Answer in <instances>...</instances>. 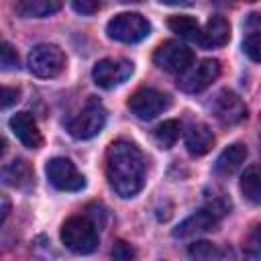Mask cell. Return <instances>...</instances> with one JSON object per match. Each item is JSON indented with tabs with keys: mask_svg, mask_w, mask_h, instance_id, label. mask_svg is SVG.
<instances>
[{
	"mask_svg": "<svg viewBox=\"0 0 261 261\" xmlns=\"http://www.w3.org/2000/svg\"><path fill=\"white\" fill-rule=\"evenodd\" d=\"M106 179L120 198L137 196L145 186V159L130 141H114L106 149Z\"/></svg>",
	"mask_w": 261,
	"mask_h": 261,
	"instance_id": "6da1fadb",
	"label": "cell"
},
{
	"mask_svg": "<svg viewBox=\"0 0 261 261\" xmlns=\"http://www.w3.org/2000/svg\"><path fill=\"white\" fill-rule=\"evenodd\" d=\"M61 243L77 255H88L98 247V228L86 216H71L61 226Z\"/></svg>",
	"mask_w": 261,
	"mask_h": 261,
	"instance_id": "7a4b0ae2",
	"label": "cell"
},
{
	"mask_svg": "<svg viewBox=\"0 0 261 261\" xmlns=\"http://www.w3.org/2000/svg\"><path fill=\"white\" fill-rule=\"evenodd\" d=\"M27 65L33 75L51 80V77H57L65 69V53L57 45L41 43L31 49L27 57Z\"/></svg>",
	"mask_w": 261,
	"mask_h": 261,
	"instance_id": "3957f363",
	"label": "cell"
},
{
	"mask_svg": "<svg viewBox=\"0 0 261 261\" xmlns=\"http://www.w3.org/2000/svg\"><path fill=\"white\" fill-rule=\"evenodd\" d=\"M106 124V108L100 100L90 98L88 104L82 108V112L67 122V130L77 141H88L100 135V130Z\"/></svg>",
	"mask_w": 261,
	"mask_h": 261,
	"instance_id": "277c9868",
	"label": "cell"
},
{
	"mask_svg": "<svg viewBox=\"0 0 261 261\" xmlns=\"http://www.w3.org/2000/svg\"><path fill=\"white\" fill-rule=\"evenodd\" d=\"M151 31V24L139 12H120L106 24V35L118 43H139Z\"/></svg>",
	"mask_w": 261,
	"mask_h": 261,
	"instance_id": "5b68a950",
	"label": "cell"
},
{
	"mask_svg": "<svg viewBox=\"0 0 261 261\" xmlns=\"http://www.w3.org/2000/svg\"><path fill=\"white\" fill-rule=\"evenodd\" d=\"M194 51L188 45H181L177 41H165L161 43L153 53V63L169 73H184L194 65Z\"/></svg>",
	"mask_w": 261,
	"mask_h": 261,
	"instance_id": "8992f818",
	"label": "cell"
},
{
	"mask_svg": "<svg viewBox=\"0 0 261 261\" xmlns=\"http://www.w3.org/2000/svg\"><path fill=\"white\" fill-rule=\"evenodd\" d=\"M126 106L139 120H153L171 106V100L167 94L155 88H141L128 98Z\"/></svg>",
	"mask_w": 261,
	"mask_h": 261,
	"instance_id": "52a82bcc",
	"label": "cell"
},
{
	"mask_svg": "<svg viewBox=\"0 0 261 261\" xmlns=\"http://www.w3.org/2000/svg\"><path fill=\"white\" fill-rule=\"evenodd\" d=\"M47 177L49 184L61 192H77L86 186V177L77 171L71 159L67 157H53L47 161Z\"/></svg>",
	"mask_w": 261,
	"mask_h": 261,
	"instance_id": "ba28073f",
	"label": "cell"
},
{
	"mask_svg": "<svg viewBox=\"0 0 261 261\" xmlns=\"http://www.w3.org/2000/svg\"><path fill=\"white\" fill-rule=\"evenodd\" d=\"M133 61L128 59H114V57H106V59H100L94 69H92V77H94V84L102 90H112L120 84H124L130 75H133Z\"/></svg>",
	"mask_w": 261,
	"mask_h": 261,
	"instance_id": "9c48e42d",
	"label": "cell"
},
{
	"mask_svg": "<svg viewBox=\"0 0 261 261\" xmlns=\"http://www.w3.org/2000/svg\"><path fill=\"white\" fill-rule=\"evenodd\" d=\"M218 75H220V61L202 59L198 65H192L188 71L181 73V77L177 80V88L188 94H196V92L206 90Z\"/></svg>",
	"mask_w": 261,
	"mask_h": 261,
	"instance_id": "30bf717a",
	"label": "cell"
},
{
	"mask_svg": "<svg viewBox=\"0 0 261 261\" xmlns=\"http://www.w3.org/2000/svg\"><path fill=\"white\" fill-rule=\"evenodd\" d=\"M210 108H212V114L222 124H228V126L230 124H239L241 120L247 118V106H245V102L234 92H230V90H220L214 96Z\"/></svg>",
	"mask_w": 261,
	"mask_h": 261,
	"instance_id": "8fae6325",
	"label": "cell"
},
{
	"mask_svg": "<svg viewBox=\"0 0 261 261\" xmlns=\"http://www.w3.org/2000/svg\"><path fill=\"white\" fill-rule=\"evenodd\" d=\"M218 222H220V216L214 210H210L208 206H204L202 210H198L192 216H188L186 220H181L175 226L173 237L190 239V237H196V234H202V232H210L218 226Z\"/></svg>",
	"mask_w": 261,
	"mask_h": 261,
	"instance_id": "7c38bea8",
	"label": "cell"
},
{
	"mask_svg": "<svg viewBox=\"0 0 261 261\" xmlns=\"http://www.w3.org/2000/svg\"><path fill=\"white\" fill-rule=\"evenodd\" d=\"M8 126L12 130V135L27 147V149H39L43 145V135L35 122V118L29 112H16L10 120Z\"/></svg>",
	"mask_w": 261,
	"mask_h": 261,
	"instance_id": "4fadbf2b",
	"label": "cell"
},
{
	"mask_svg": "<svg viewBox=\"0 0 261 261\" xmlns=\"http://www.w3.org/2000/svg\"><path fill=\"white\" fill-rule=\"evenodd\" d=\"M212 145H214V135L206 124L196 122L186 130V149L190 155L202 157L212 149Z\"/></svg>",
	"mask_w": 261,
	"mask_h": 261,
	"instance_id": "5bb4252c",
	"label": "cell"
},
{
	"mask_svg": "<svg viewBox=\"0 0 261 261\" xmlns=\"http://www.w3.org/2000/svg\"><path fill=\"white\" fill-rule=\"evenodd\" d=\"M245 159H247V147L243 143H232V145H228L218 155V159L214 163V171L218 175H224V177L226 175H232L234 171L241 169V165L245 163Z\"/></svg>",
	"mask_w": 261,
	"mask_h": 261,
	"instance_id": "9a60e30c",
	"label": "cell"
},
{
	"mask_svg": "<svg viewBox=\"0 0 261 261\" xmlns=\"http://www.w3.org/2000/svg\"><path fill=\"white\" fill-rule=\"evenodd\" d=\"M228 39H230L228 20L222 18V16H212L206 22L204 31H202V43L200 45H204V47H222V45L228 43Z\"/></svg>",
	"mask_w": 261,
	"mask_h": 261,
	"instance_id": "2e32d148",
	"label": "cell"
},
{
	"mask_svg": "<svg viewBox=\"0 0 261 261\" xmlns=\"http://www.w3.org/2000/svg\"><path fill=\"white\" fill-rule=\"evenodd\" d=\"M63 0H18L16 14L22 18H43L55 14L61 8Z\"/></svg>",
	"mask_w": 261,
	"mask_h": 261,
	"instance_id": "e0dca14e",
	"label": "cell"
},
{
	"mask_svg": "<svg viewBox=\"0 0 261 261\" xmlns=\"http://www.w3.org/2000/svg\"><path fill=\"white\" fill-rule=\"evenodd\" d=\"M2 181L12 188H24L33 181V169L24 159H14L2 167Z\"/></svg>",
	"mask_w": 261,
	"mask_h": 261,
	"instance_id": "ac0fdd59",
	"label": "cell"
},
{
	"mask_svg": "<svg viewBox=\"0 0 261 261\" xmlns=\"http://www.w3.org/2000/svg\"><path fill=\"white\" fill-rule=\"evenodd\" d=\"M167 24L181 39H188V41H194V43H202V29H200L196 18H192L188 14H177V16H171L167 20Z\"/></svg>",
	"mask_w": 261,
	"mask_h": 261,
	"instance_id": "d6986e66",
	"label": "cell"
},
{
	"mask_svg": "<svg viewBox=\"0 0 261 261\" xmlns=\"http://www.w3.org/2000/svg\"><path fill=\"white\" fill-rule=\"evenodd\" d=\"M241 192L249 202L261 204V165H249L243 171V175H241Z\"/></svg>",
	"mask_w": 261,
	"mask_h": 261,
	"instance_id": "ffe728a7",
	"label": "cell"
},
{
	"mask_svg": "<svg viewBox=\"0 0 261 261\" xmlns=\"http://www.w3.org/2000/svg\"><path fill=\"white\" fill-rule=\"evenodd\" d=\"M179 130H181L179 122L171 118V120H163V122L153 130V137H155V141H157V145H159L161 149H171V147L175 145V141L179 139Z\"/></svg>",
	"mask_w": 261,
	"mask_h": 261,
	"instance_id": "44dd1931",
	"label": "cell"
},
{
	"mask_svg": "<svg viewBox=\"0 0 261 261\" xmlns=\"http://www.w3.org/2000/svg\"><path fill=\"white\" fill-rule=\"evenodd\" d=\"M188 255L192 259H216V257H222V251L214 245V243H208V241H196L188 247Z\"/></svg>",
	"mask_w": 261,
	"mask_h": 261,
	"instance_id": "7402d4cb",
	"label": "cell"
},
{
	"mask_svg": "<svg viewBox=\"0 0 261 261\" xmlns=\"http://www.w3.org/2000/svg\"><path fill=\"white\" fill-rule=\"evenodd\" d=\"M243 51L251 61L261 63V31H253L243 41Z\"/></svg>",
	"mask_w": 261,
	"mask_h": 261,
	"instance_id": "603a6c76",
	"label": "cell"
},
{
	"mask_svg": "<svg viewBox=\"0 0 261 261\" xmlns=\"http://www.w3.org/2000/svg\"><path fill=\"white\" fill-rule=\"evenodd\" d=\"M245 253L249 257H261V224H255L245 239Z\"/></svg>",
	"mask_w": 261,
	"mask_h": 261,
	"instance_id": "cb8c5ba5",
	"label": "cell"
},
{
	"mask_svg": "<svg viewBox=\"0 0 261 261\" xmlns=\"http://www.w3.org/2000/svg\"><path fill=\"white\" fill-rule=\"evenodd\" d=\"M0 63H2V69H4V71L18 67V55H16V51L12 49V45H10V43H6V41L2 43V55H0Z\"/></svg>",
	"mask_w": 261,
	"mask_h": 261,
	"instance_id": "d4e9b609",
	"label": "cell"
},
{
	"mask_svg": "<svg viewBox=\"0 0 261 261\" xmlns=\"http://www.w3.org/2000/svg\"><path fill=\"white\" fill-rule=\"evenodd\" d=\"M71 6L80 14H94L100 8V0H71Z\"/></svg>",
	"mask_w": 261,
	"mask_h": 261,
	"instance_id": "484cf974",
	"label": "cell"
},
{
	"mask_svg": "<svg viewBox=\"0 0 261 261\" xmlns=\"http://www.w3.org/2000/svg\"><path fill=\"white\" fill-rule=\"evenodd\" d=\"M112 257H114V259H120V261H128V259L135 257V251L130 249V245L118 241V243L114 245V249H112Z\"/></svg>",
	"mask_w": 261,
	"mask_h": 261,
	"instance_id": "4316f807",
	"label": "cell"
},
{
	"mask_svg": "<svg viewBox=\"0 0 261 261\" xmlns=\"http://www.w3.org/2000/svg\"><path fill=\"white\" fill-rule=\"evenodd\" d=\"M18 100V90L16 88H2V110H8L12 104Z\"/></svg>",
	"mask_w": 261,
	"mask_h": 261,
	"instance_id": "83f0119b",
	"label": "cell"
},
{
	"mask_svg": "<svg viewBox=\"0 0 261 261\" xmlns=\"http://www.w3.org/2000/svg\"><path fill=\"white\" fill-rule=\"evenodd\" d=\"M161 4H167V6H188L192 4V0H159Z\"/></svg>",
	"mask_w": 261,
	"mask_h": 261,
	"instance_id": "f1b7e54d",
	"label": "cell"
},
{
	"mask_svg": "<svg viewBox=\"0 0 261 261\" xmlns=\"http://www.w3.org/2000/svg\"><path fill=\"white\" fill-rule=\"evenodd\" d=\"M8 210H10L8 198H6V196H2V222H4V220H6V216H8Z\"/></svg>",
	"mask_w": 261,
	"mask_h": 261,
	"instance_id": "f546056e",
	"label": "cell"
},
{
	"mask_svg": "<svg viewBox=\"0 0 261 261\" xmlns=\"http://www.w3.org/2000/svg\"><path fill=\"white\" fill-rule=\"evenodd\" d=\"M120 2H139V0H120Z\"/></svg>",
	"mask_w": 261,
	"mask_h": 261,
	"instance_id": "4dcf8cb0",
	"label": "cell"
},
{
	"mask_svg": "<svg viewBox=\"0 0 261 261\" xmlns=\"http://www.w3.org/2000/svg\"><path fill=\"white\" fill-rule=\"evenodd\" d=\"M247 2H255V0H247Z\"/></svg>",
	"mask_w": 261,
	"mask_h": 261,
	"instance_id": "1f68e13d",
	"label": "cell"
}]
</instances>
